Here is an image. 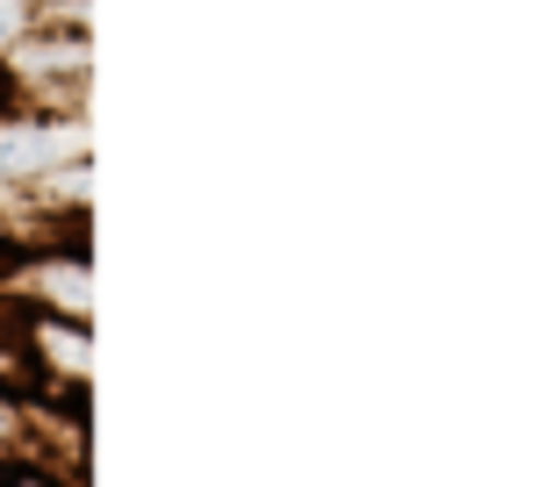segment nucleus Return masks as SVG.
<instances>
[{
    "label": "nucleus",
    "instance_id": "nucleus-1",
    "mask_svg": "<svg viewBox=\"0 0 560 487\" xmlns=\"http://www.w3.org/2000/svg\"><path fill=\"white\" fill-rule=\"evenodd\" d=\"M94 337L80 316H22V388L30 394H86Z\"/></svg>",
    "mask_w": 560,
    "mask_h": 487
},
{
    "label": "nucleus",
    "instance_id": "nucleus-2",
    "mask_svg": "<svg viewBox=\"0 0 560 487\" xmlns=\"http://www.w3.org/2000/svg\"><path fill=\"white\" fill-rule=\"evenodd\" d=\"M22 444H30V388L0 380V473L22 466Z\"/></svg>",
    "mask_w": 560,
    "mask_h": 487
},
{
    "label": "nucleus",
    "instance_id": "nucleus-3",
    "mask_svg": "<svg viewBox=\"0 0 560 487\" xmlns=\"http://www.w3.org/2000/svg\"><path fill=\"white\" fill-rule=\"evenodd\" d=\"M36 22H44V8H36V0H0V58H8V50L36 29Z\"/></svg>",
    "mask_w": 560,
    "mask_h": 487
}]
</instances>
